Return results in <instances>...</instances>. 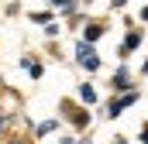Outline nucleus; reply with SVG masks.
<instances>
[{
	"label": "nucleus",
	"instance_id": "1",
	"mask_svg": "<svg viewBox=\"0 0 148 144\" xmlns=\"http://www.w3.org/2000/svg\"><path fill=\"white\" fill-rule=\"evenodd\" d=\"M138 96H141L138 89H127V93H117V96H114L110 103H107V113H103V117H110V120H117V117H121V113H124L127 107H134V103H138Z\"/></svg>",
	"mask_w": 148,
	"mask_h": 144
},
{
	"label": "nucleus",
	"instance_id": "2",
	"mask_svg": "<svg viewBox=\"0 0 148 144\" xmlns=\"http://www.w3.org/2000/svg\"><path fill=\"white\" fill-rule=\"evenodd\" d=\"M76 62L83 65L86 72H97L103 62H100V55H97V48L90 45V41H76Z\"/></svg>",
	"mask_w": 148,
	"mask_h": 144
},
{
	"label": "nucleus",
	"instance_id": "3",
	"mask_svg": "<svg viewBox=\"0 0 148 144\" xmlns=\"http://www.w3.org/2000/svg\"><path fill=\"white\" fill-rule=\"evenodd\" d=\"M62 113H66V120L73 124L76 130H86V127H90V120H93L86 107H76V103H69V100H62Z\"/></svg>",
	"mask_w": 148,
	"mask_h": 144
},
{
	"label": "nucleus",
	"instance_id": "4",
	"mask_svg": "<svg viewBox=\"0 0 148 144\" xmlns=\"http://www.w3.org/2000/svg\"><path fill=\"white\" fill-rule=\"evenodd\" d=\"M141 41H145V35H141V31H127V35H124V41H121V48H117V55H121V58H127L134 48H141Z\"/></svg>",
	"mask_w": 148,
	"mask_h": 144
},
{
	"label": "nucleus",
	"instance_id": "5",
	"mask_svg": "<svg viewBox=\"0 0 148 144\" xmlns=\"http://www.w3.org/2000/svg\"><path fill=\"white\" fill-rule=\"evenodd\" d=\"M110 89L114 93H127V89H131V72H127V65H121V69L110 75Z\"/></svg>",
	"mask_w": 148,
	"mask_h": 144
},
{
	"label": "nucleus",
	"instance_id": "6",
	"mask_svg": "<svg viewBox=\"0 0 148 144\" xmlns=\"http://www.w3.org/2000/svg\"><path fill=\"white\" fill-rule=\"evenodd\" d=\"M103 31H107V28H103L100 21H90V24L83 28V41H90V45H97V41L103 38Z\"/></svg>",
	"mask_w": 148,
	"mask_h": 144
},
{
	"label": "nucleus",
	"instance_id": "7",
	"mask_svg": "<svg viewBox=\"0 0 148 144\" xmlns=\"http://www.w3.org/2000/svg\"><path fill=\"white\" fill-rule=\"evenodd\" d=\"M79 100H83V107L97 103V89H93V82H83V86H79Z\"/></svg>",
	"mask_w": 148,
	"mask_h": 144
},
{
	"label": "nucleus",
	"instance_id": "8",
	"mask_svg": "<svg viewBox=\"0 0 148 144\" xmlns=\"http://www.w3.org/2000/svg\"><path fill=\"white\" fill-rule=\"evenodd\" d=\"M55 130V120H45V124H38V137H45V134H52Z\"/></svg>",
	"mask_w": 148,
	"mask_h": 144
},
{
	"label": "nucleus",
	"instance_id": "9",
	"mask_svg": "<svg viewBox=\"0 0 148 144\" xmlns=\"http://www.w3.org/2000/svg\"><path fill=\"white\" fill-rule=\"evenodd\" d=\"M10 120H14V113H3V110H0V134L10 127Z\"/></svg>",
	"mask_w": 148,
	"mask_h": 144
},
{
	"label": "nucleus",
	"instance_id": "10",
	"mask_svg": "<svg viewBox=\"0 0 148 144\" xmlns=\"http://www.w3.org/2000/svg\"><path fill=\"white\" fill-rule=\"evenodd\" d=\"M31 21H35V24H48V10H35Z\"/></svg>",
	"mask_w": 148,
	"mask_h": 144
},
{
	"label": "nucleus",
	"instance_id": "11",
	"mask_svg": "<svg viewBox=\"0 0 148 144\" xmlns=\"http://www.w3.org/2000/svg\"><path fill=\"white\" fill-rule=\"evenodd\" d=\"M48 3H55V7H62V10H73L76 0H48Z\"/></svg>",
	"mask_w": 148,
	"mask_h": 144
},
{
	"label": "nucleus",
	"instance_id": "12",
	"mask_svg": "<svg viewBox=\"0 0 148 144\" xmlns=\"http://www.w3.org/2000/svg\"><path fill=\"white\" fill-rule=\"evenodd\" d=\"M138 141H141V144H148V124H141V134H138Z\"/></svg>",
	"mask_w": 148,
	"mask_h": 144
},
{
	"label": "nucleus",
	"instance_id": "13",
	"mask_svg": "<svg viewBox=\"0 0 148 144\" xmlns=\"http://www.w3.org/2000/svg\"><path fill=\"white\" fill-rule=\"evenodd\" d=\"M0 144H24V141H17V137H0Z\"/></svg>",
	"mask_w": 148,
	"mask_h": 144
},
{
	"label": "nucleus",
	"instance_id": "14",
	"mask_svg": "<svg viewBox=\"0 0 148 144\" xmlns=\"http://www.w3.org/2000/svg\"><path fill=\"white\" fill-rule=\"evenodd\" d=\"M124 3H127V0H114L110 7H114V10H121V7H124Z\"/></svg>",
	"mask_w": 148,
	"mask_h": 144
},
{
	"label": "nucleus",
	"instance_id": "15",
	"mask_svg": "<svg viewBox=\"0 0 148 144\" xmlns=\"http://www.w3.org/2000/svg\"><path fill=\"white\" fill-rule=\"evenodd\" d=\"M141 21H148V7H141Z\"/></svg>",
	"mask_w": 148,
	"mask_h": 144
},
{
	"label": "nucleus",
	"instance_id": "16",
	"mask_svg": "<svg viewBox=\"0 0 148 144\" xmlns=\"http://www.w3.org/2000/svg\"><path fill=\"white\" fill-rule=\"evenodd\" d=\"M62 144H79V141H76V137H66V141H62Z\"/></svg>",
	"mask_w": 148,
	"mask_h": 144
},
{
	"label": "nucleus",
	"instance_id": "17",
	"mask_svg": "<svg viewBox=\"0 0 148 144\" xmlns=\"http://www.w3.org/2000/svg\"><path fill=\"white\" fill-rule=\"evenodd\" d=\"M114 144H127V141H124V137H114Z\"/></svg>",
	"mask_w": 148,
	"mask_h": 144
},
{
	"label": "nucleus",
	"instance_id": "18",
	"mask_svg": "<svg viewBox=\"0 0 148 144\" xmlns=\"http://www.w3.org/2000/svg\"><path fill=\"white\" fill-rule=\"evenodd\" d=\"M141 72H145V75H148V58H145V65H141Z\"/></svg>",
	"mask_w": 148,
	"mask_h": 144
}]
</instances>
